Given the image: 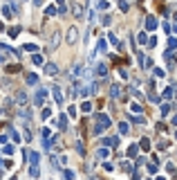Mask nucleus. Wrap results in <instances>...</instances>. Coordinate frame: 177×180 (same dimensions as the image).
I'll return each mask as SVG.
<instances>
[{
    "instance_id": "f257e3e1",
    "label": "nucleus",
    "mask_w": 177,
    "mask_h": 180,
    "mask_svg": "<svg viewBox=\"0 0 177 180\" xmlns=\"http://www.w3.org/2000/svg\"><path fill=\"white\" fill-rule=\"evenodd\" d=\"M67 39H70V43H74V39H76V27H70V36Z\"/></svg>"
}]
</instances>
